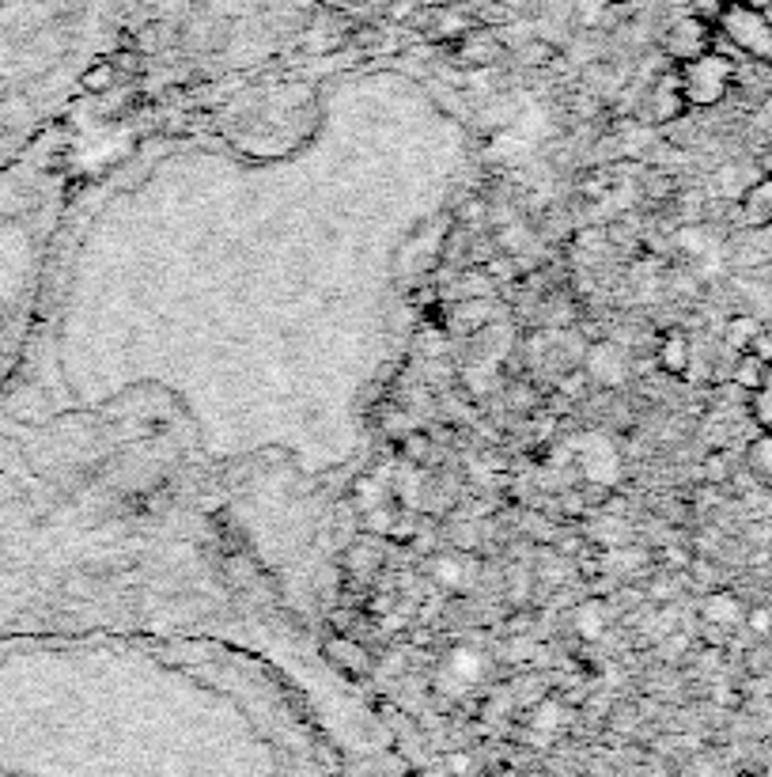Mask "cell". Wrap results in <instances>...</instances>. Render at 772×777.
<instances>
[{"label": "cell", "instance_id": "6da1fadb", "mask_svg": "<svg viewBox=\"0 0 772 777\" xmlns=\"http://www.w3.org/2000/svg\"><path fill=\"white\" fill-rule=\"evenodd\" d=\"M678 87H681L686 107H694V111L720 107L734 87V57L712 46L708 54H700L694 61H681Z\"/></svg>", "mask_w": 772, "mask_h": 777}, {"label": "cell", "instance_id": "7a4b0ae2", "mask_svg": "<svg viewBox=\"0 0 772 777\" xmlns=\"http://www.w3.org/2000/svg\"><path fill=\"white\" fill-rule=\"evenodd\" d=\"M716 39H723L734 54L761 61V65H772V20L769 12H758V8L747 4H727L716 20Z\"/></svg>", "mask_w": 772, "mask_h": 777}, {"label": "cell", "instance_id": "3957f363", "mask_svg": "<svg viewBox=\"0 0 772 777\" xmlns=\"http://www.w3.org/2000/svg\"><path fill=\"white\" fill-rule=\"evenodd\" d=\"M712 46H716V23L700 20V15H694V12L674 20L667 39H663V50H667V57L674 61V65L708 54Z\"/></svg>", "mask_w": 772, "mask_h": 777}, {"label": "cell", "instance_id": "277c9868", "mask_svg": "<svg viewBox=\"0 0 772 777\" xmlns=\"http://www.w3.org/2000/svg\"><path fill=\"white\" fill-rule=\"evenodd\" d=\"M583 372H588L591 387H606V391H617V387L628 384L633 360H628V353L621 349L617 342H591L588 357H583Z\"/></svg>", "mask_w": 772, "mask_h": 777}, {"label": "cell", "instance_id": "5b68a950", "mask_svg": "<svg viewBox=\"0 0 772 777\" xmlns=\"http://www.w3.org/2000/svg\"><path fill=\"white\" fill-rule=\"evenodd\" d=\"M747 611L750 607L739 591L712 588L705 596V603H700V622L712 626V630H720V633H731V630H739V626H747Z\"/></svg>", "mask_w": 772, "mask_h": 777}, {"label": "cell", "instance_id": "8992f818", "mask_svg": "<svg viewBox=\"0 0 772 777\" xmlns=\"http://www.w3.org/2000/svg\"><path fill=\"white\" fill-rule=\"evenodd\" d=\"M432 577L447 591H469L477 585V561L466 550H440L432 554Z\"/></svg>", "mask_w": 772, "mask_h": 777}, {"label": "cell", "instance_id": "52a82bcc", "mask_svg": "<svg viewBox=\"0 0 772 777\" xmlns=\"http://www.w3.org/2000/svg\"><path fill=\"white\" fill-rule=\"evenodd\" d=\"M655 365H659V372H667L674 379L689 372V365H694V342H689V334L681 326H667L663 330L659 349H655Z\"/></svg>", "mask_w": 772, "mask_h": 777}, {"label": "cell", "instance_id": "ba28073f", "mask_svg": "<svg viewBox=\"0 0 772 777\" xmlns=\"http://www.w3.org/2000/svg\"><path fill=\"white\" fill-rule=\"evenodd\" d=\"M504 54V42L496 39L489 28H469L463 39H455V57L463 61V65H493V61H500Z\"/></svg>", "mask_w": 772, "mask_h": 777}, {"label": "cell", "instance_id": "9c48e42d", "mask_svg": "<svg viewBox=\"0 0 772 777\" xmlns=\"http://www.w3.org/2000/svg\"><path fill=\"white\" fill-rule=\"evenodd\" d=\"M739 213L747 228L772 224V175H761V179H753L750 187L739 193Z\"/></svg>", "mask_w": 772, "mask_h": 777}, {"label": "cell", "instance_id": "30bf717a", "mask_svg": "<svg viewBox=\"0 0 772 777\" xmlns=\"http://www.w3.org/2000/svg\"><path fill=\"white\" fill-rule=\"evenodd\" d=\"M322 652H326V657H330L341 671H349V675H368V671H371V652L363 649L357 638L334 633V638L322 644Z\"/></svg>", "mask_w": 772, "mask_h": 777}, {"label": "cell", "instance_id": "8fae6325", "mask_svg": "<svg viewBox=\"0 0 772 777\" xmlns=\"http://www.w3.org/2000/svg\"><path fill=\"white\" fill-rule=\"evenodd\" d=\"M606 618H610L606 599H583V603L572 607V626L583 641H599L602 630H606Z\"/></svg>", "mask_w": 772, "mask_h": 777}, {"label": "cell", "instance_id": "7c38bea8", "mask_svg": "<svg viewBox=\"0 0 772 777\" xmlns=\"http://www.w3.org/2000/svg\"><path fill=\"white\" fill-rule=\"evenodd\" d=\"M747 471L758 485L772 490V429H761L747 444Z\"/></svg>", "mask_w": 772, "mask_h": 777}, {"label": "cell", "instance_id": "4fadbf2b", "mask_svg": "<svg viewBox=\"0 0 772 777\" xmlns=\"http://www.w3.org/2000/svg\"><path fill=\"white\" fill-rule=\"evenodd\" d=\"M686 111L689 107H686V99H681L678 73H670L667 81L655 87V95H652V118L655 122H674V118H681Z\"/></svg>", "mask_w": 772, "mask_h": 777}, {"label": "cell", "instance_id": "5bb4252c", "mask_svg": "<svg viewBox=\"0 0 772 777\" xmlns=\"http://www.w3.org/2000/svg\"><path fill=\"white\" fill-rule=\"evenodd\" d=\"M769 368L772 365H765L761 357H753L750 349L739 353V357H734V368H731V387H739V391H747V395L758 391V387L765 384Z\"/></svg>", "mask_w": 772, "mask_h": 777}, {"label": "cell", "instance_id": "9a60e30c", "mask_svg": "<svg viewBox=\"0 0 772 777\" xmlns=\"http://www.w3.org/2000/svg\"><path fill=\"white\" fill-rule=\"evenodd\" d=\"M114 84H118V69H114L110 57L92 61V65L80 73V87H84L87 95H103V92H110Z\"/></svg>", "mask_w": 772, "mask_h": 777}, {"label": "cell", "instance_id": "2e32d148", "mask_svg": "<svg viewBox=\"0 0 772 777\" xmlns=\"http://www.w3.org/2000/svg\"><path fill=\"white\" fill-rule=\"evenodd\" d=\"M747 410H750V421L758 429H772V368H769L765 384L747 395Z\"/></svg>", "mask_w": 772, "mask_h": 777}, {"label": "cell", "instance_id": "e0dca14e", "mask_svg": "<svg viewBox=\"0 0 772 777\" xmlns=\"http://www.w3.org/2000/svg\"><path fill=\"white\" fill-rule=\"evenodd\" d=\"M482 668H485V657L482 652H474V649H455L451 652V660H447V675L463 679V683H474V679L482 675Z\"/></svg>", "mask_w": 772, "mask_h": 777}, {"label": "cell", "instance_id": "ac0fdd59", "mask_svg": "<svg viewBox=\"0 0 772 777\" xmlns=\"http://www.w3.org/2000/svg\"><path fill=\"white\" fill-rule=\"evenodd\" d=\"M758 330H761L758 319H750V315H734V319L727 323V330H723L727 349H731V353H747L750 342H753V334H758Z\"/></svg>", "mask_w": 772, "mask_h": 777}, {"label": "cell", "instance_id": "d6986e66", "mask_svg": "<svg viewBox=\"0 0 772 777\" xmlns=\"http://www.w3.org/2000/svg\"><path fill=\"white\" fill-rule=\"evenodd\" d=\"M398 455H402L405 463H413V466L429 463V459H432V437H429V432L410 429L402 440H398Z\"/></svg>", "mask_w": 772, "mask_h": 777}, {"label": "cell", "instance_id": "ffe728a7", "mask_svg": "<svg viewBox=\"0 0 772 777\" xmlns=\"http://www.w3.org/2000/svg\"><path fill=\"white\" fill-rule=\"evenodd\" d=\"M352 501H357L360 512H368V508H376V505H383V501H390V490L379 479H360L357 490H352Z\"/></svg>", "mask_w": 772, "mask_h": 777}, {"label": "cell", "instance_id": "44dd1931", "mask_svg": "<svg viewBox=\"0 0 772 777\" xmlns=\"http://www.w3.org/2000/svg\"><path fill=\"white\" fill-rule=\"evenodd\" d=\"M561 717H564L561 705H557V702H541L538 710H535V728L546 732V736H549V732L561 728Z\"/></svg>", "mask_w": 772, "mask_h": 777}, {"label": "cell", "instance_id": "7402d4cb", "mask_svg": "<svg viewBox=\"0 0 772 777\" xmlns=\"http://www.w3.org/2000/svg\"><path fill=\"white\" fill-rule=\"evenodd\" d=\"M617 4H621V0H575V15H580L583 23H594V20H602L610 8H617Z\"/></svg>", "mask_w": 772, "mask_h": 777}, {"label": "cell", "instance_id": "603a6c76", "mask_svg": "<svg viewBox=\"0 0 772 777\" xmlns=\"http://www.w3.org/2000/svg\"><path fill=\"white\" fill-rule=\"evenodd\" d=\"M588 387H591V379H588V372H583V365L575 368L572 376H564V379H561V395H564L568 402L583 399V391H588Z\"/></svg>", "mask_w": 772, "mask_h": 777}, {"label": "cell", "instance_id": "cb8c5ba5", "mask_svg": "<svg viewBox=\"0 0 772 777\" xmlns=\"http://www.w3.org/2000/svg\"><path fill=\"white\" fill-rule=\"evenodd\" d=\"M553 57H557V50L549 46L546 39H535V42H527V46H522V61H527V65H549Z\"/></svg>", "mask_w": 772, "mask_h": 777}, {"label": "cell", "instance_id": "d4e9b609", "mask_svg": "<svg viewBox=\"0 0 772 777\" xmlns=\"http://www.w3.org/2000/svg\"><path fill=\"white\" fill-rule=\"evenodd\" d=\"M747 630H753L758 638H769L772 633V607H750L747 611Z\"/></svg>", "mask_w": 772, "mask_h": 777}, {"label": "cell", "instance_id": "484cf974", "mask_svg": "<svg viewBox=\"0 0 772 777\" xmlns=\"http://www.w3.org/2000/svg\"><path fill=\"white\" fill-rule=\"evenodd\" d=\"M114 61V69H118V76L121 73H140V69H145V54H140V50H118V54L110 57Z\"/></svg>", "mask_w": 772, "mask_h": 777}, {"label": "cell", "instance_id": "4316f807", "mask_svg": "<svg viewBox=\"0 0 772 777\" xmlns=\"http://www.w3.org/2000/svg\"><path fill=\"white\" fill-rule=\"evenodd\" d=\"M727 4H731V0H689V12L700 15V20H708V23H716Z\"/></svg>", "mask_w": 772, "mask_h": 777}, {"label": "cell", "instance_id": "83f0119b", "mask_svg": "<svg viewBox=\"0 0 772 777\" xmlns=\"http://www.w3.org/2000/svg\"><path fill=\"white\" fill-rule=\"evenodd\" d=\"M750 353L753 357H761L765 365H772V330L769 326H761L758 334H753V342H750Z\"/></svg>", "mask_w": 772, "mask_h": 777}, {"label": "cell", "instance_id": "f1b7e54d", "mask_svg": "<svg viewBox=\"0 0 772 777\" xmlns=\"http://www.w3.org/2000/svg\"><path fill=\"white\" fill-rule=\"evenodd\" d=\"M731 474H727V459L723 455H712L708 459V482H727Z\"/></svg>", "mask_w": 772, "mask_h": 777}, {"label": "cell", "instance_id": "f546056e", "mask_svg": "<svg viewBox=\"0 0 772 777\" xmlns=\"http://www.w3.org/2000/svg\"><path fill=\"white\" fill-rule=\"evenodd\" d=\"M734 4H747V8H758V12H769L772 0H734Z\"/></svg>", "mask_w": 772, "mask_h": 777}, {"label": "cell", "instance_id": "4dcf8cb0", "mask_svg": "<svg viewBox=\"0 0 772 777\" xmlns=\"http://www.w3.org/2000/svg\"><path fill=\"white\" fill-rule=\"evenodd\" d=\"M758 167H761V175H772V148H765V153H761Z\"/></svg>", "mask_w": 772, "mask_h": 777}, {"label": "cell", "instance_id": "1f68e13d", "mask_svg": "<svg viewBox=\"0 0 772 777\" xmlns=\"http://www.w3.org/2000/svg\"><path fill=\"white\" fill-rule=\"evenodd\" d=\"M451 770H455V774H463V770H466V758H463V755H455V758H451Z\"/></svg>", "mask_w": 772, "mask_h": 777}]
</instances>
